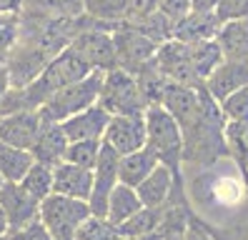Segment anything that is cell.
I'll return each mask as SVG.
<instances>
[{
    "instance_id": "42",
    "label": "cell",
    "mask_w": 248,
    "mask_h": 240,
    "mask_svg": "<svg viewBox=\"0 0 248 240\" xmlns=\"http://www.w3.org/2000/svg\"><path fill=\"white\" fill-rule=\"evenodd\" d=\"M246 175H248V168H246Z\"/></svg>"
},
{
    "instance_id": "41",
    "label": "cell",
    "mask_w": 248,
    "mask_h": 240,
    "mask_svg": "<svg viewBox=\"0 0 248 240\" xmlns=\"http://www.w3.org/2000/svg\"><path fill=\"white\" fill-rule=\"evenodd\" d=\"M3 183H5V180H3V178H0V188H3Z\"/></svg>"
},
{
    "instance_id": "7",
    "label": "cell",
    "mask_w": 248,
    "mask_h": 240,
    "mask_svg": "<svg viewBox=\"0 0 248 240\" xmlns=\"http://www.w3.org/2000/svg\"><path fill=\"white\" fill-rule=\"evenodd\" d=\"M118 160L121 155L110 150L106 143L100 145V155L93 168V190L88 198V210L93 218H106V205L113 188L118 185Z\"/></svg>"
},
{
    "instance_id": "11",
    "label": "cell",
    "mask_w": 248,
    "mask_h": 240,
    "mask_svg": "<svg viewBox=\"0 0 248 240\" xmlns=\"http://www.w3.org/2000/svg\"><path fill=\"white\" fill-rule=\"evenodd\" d=\"M241 88H248V60H223L203 83V90L216 103L226 100Z\"/></svg>"
},
{
    "instance_id": "6",
    "label": "cell",
    "mask_w": 248,
    "mask_h": 240,
    "mask_svg": "<svg viewBox=\"0 0 248 240\" xmlns=\"http://www.w3.org/2000/svg\"><path fill=\"white\" fill-rule=\"evenodd\" d=\"M113 35V45H115V60H118V68L128 70L130 75H136L140 68H145L155 58L158 45L145 38L143 33H138L136 28L130 25H118L110 30Z\"/></svg>"
},
{
    "instance_id": "39",
    "label": "cell",
    "mask_w": 248,
    "mask_h": 240,
    "mask_svg": "<svg viewBox=\"0 0 248 240\" xmlns=\"http://www.w3.org/2000/svg\"><path fill=\"white\" fill-rule=\"evenodd\" d=\"M5 233H10V230H8V220L3 215V210H0V235H5Z\"/></svg>"
},
{
    "instance_id": "8",
    "label": "cell",
    "mask_w": 248,
    "mask_h": 240,
    "mask_svg": "<svg viewBox=\"0 0 248 240\" xmlns=\"http://www.w3.org/2000/svg\"><path fill=\"white\" fill-rule=\"evenodd\" d=\"M100 143H106L121 158L145 148V120H143V115H110L108 128H106Z\"/></svg>"
},
{
    "instance_id": "36",
    "label": "cell",
    "mask_w": 248,
    "mask_h": 240,
    "mask_svg": "<svg viewBox=\"0 0 248 240\" xmlns=\"http://www.w3.org/2000/svg\"><path fill=\"white\" fill-rule=\"evenodd\" d=\"M221 0H191V10L193 13H216Z\"/></svg>"
},
{
    "instance_id": "12",
    "label": "cell",
    "mask_w": 248,
    "mask_h": 240,
    "mask_svg": "<svg viewBox=\"0 0 248 240\" xmlns=\"http://www.w3.org/2000/svg\"><path fill=\"white\" fill-rule=\"evenodd\" d=\"M91 190H93V170L78 168V165H70V163H58L53 168L55 195H65V198L88 203Z\"/></svg>"
},
{
    "instance_id": "3",
    "label": "cell",
    "mask_w": 248,
    "mask_h": 240,
    "mask_svg": "<svg viewBox=\"0 0 248 240\" xmlns=\"http://www.w3.org/2000/svg\"><path fill=\"white\" fill-rule=\"evenodd\" d=\"M98 105L108 115H143L145 108H148L136 75H130L128 70H121V68L103 73Z\"/></svg>"
},
{
    "instance_id": "38",
    "label": "cell",
    "mask_w": 248,
    "mask_h": 240,
    "mask_svg": "<svg viewBox=\"0 0 248 240\" xmlns=\"http://www.w3.org/2000/svg\"><path fill=\"white\" fill-rule=\"evenodd\" d=\"M10 90V78H8V68L0 65V103H3V98L8 95Z\"/></svg>"
},
{
    "instance_id": "16",
    "label": "cell",
    "mask_w": 248,
    "mask_h": 240,
    "mask_svg": "<svg viewBox=\"0 0 248 240\" xmlns=\"http://www.w3.org/2000/svg\"><path fill=\"white\" fill-rule=\"evenodd\" d=\"M65 148H68V138H65L61 123H43L38 138H35V143H33V148H31L33 163L55 168L58 163H63Z\"/></svg>"
},
{
    "instance_id": "13",
    "label": "cell",
    "mask_w": 248,
    "mask_h": 240,
    "mask_svg": "<svg viewBox=\"0 0 248 240\" xmlns=\"http://www.w3.org/2000/svg\"><path fill=\"white\" fill-rule=\"evenodd\" d=\"M110 115L100 108V105H91L88 110H83L78 115H73L63 120L61 128L65 133L68 143H80V140H103V133L108 128Z\"/></svg>"
},
{
    "instance_id": "35",
    "label": "cell",
    "mask_w": 248,
    "mask_h": 240,
    "mask_svg": "<svg viewBox=\"0 0 248 240\" xmlns=\"http://www.w3.org/2000/svg\"><path fill=\"white\" fill-rule=\"evenodd\" d=\"M23 0H0V15H20Z\"/></svg>"
},
{
    "instance_id": "1",
    "label": "cell",
    "mask_w": 248,
    "mask_h": 240,
    "mask_svg": "<svg viewBox=\"0 0 248 240\" xmlns=\"http://www.w3.org/2000/svg\"><path fill=\"white\" fill-rule=\"evenodd\" d=\"M100 80H103V73L93 70L91 75H85L83 80H76V83L65 85L63 90H58L55 95H50L38 108L40 120L43 123H63V120L88 110L91 105L98 103Z\"/></svg>"
},
{
    "instance_id": "4",
    "label": "cell",
    "mask_w": 248,
    "mask_h": 240,
    "mask_svg": "<svg viewBox=\"0 0 248 240\" xmlns=\"http://www.w3.org/2000/svg\"><path fill=\"white\" fill-rule=\"evenodd\" d=\"M88 218H91V210L88 203L83 200H73L55 193H50L46 200H40L38 220L50 233L53 240H76L78 228Z\"/></svg>"
},
{
    "instance_id": "30",
    "label": "cell",
    "mask_w": 248,
    "mask_h": 240,
    "mask_svg": "<svg viewBox=\"0 0 248 240\" xmlns=\"http://www.w3.org/2000/svg\"><path fill=\"white\" fill-rule=\"evenodd\" d=\"M76 240H121L118 230L106 218H88L76 233Z\"/></svg>"
},
{
    "instance_id": "2",
    "label": "cell",
    "mask_w": 248,
    "mask_h": 240,
    "mask_svg": "<svg viewBox=\"0 0 248 240\" xmlns=\"http://www.w3.org/2000/svg\"><path fill=\"white\" fill-rule=\"evenodd\" d=\"M145 120V145L158 155V160L178 175L183 160V130L160 105H148L143 113Z\"/></svg>"
},
{
    "instance_id": "20",
    "label": "cell",
    "mask_w": 248,
    "mask_h": 240,
    "mask_svg": "<svg viewBox=\"0 0 248 240\" xmlns=\"http://www.w3.org/2000/svg\"><path fill=\"white\" fill-rule=\"evenodd\" d=\"M140 200H138V195L133 188H128V185H115L113 193H110V198H108V205H106V220L113 225V228H121V225L125 220H130L138 210H140Z\"/></svg>"
},
{
    "instance_id": "28",
    "label": "cell",
    "mask_w": 248,
    "mask_h": 240,
    "mask_svg": "<svg viewBox=\"0 0 248 240\" xmlns=\"http://www.w3.org/2000/svg\"><path fill=\"white\" fill-rule=\"evenodd\" d=\"M20 38V15H0V65L8 63Z\"/></svg>"
},
{
    "instance_id": "15",
    "label": "cell",
    "mask_w": 248,
    "mask_h": 240,
    "mask_svg": "<svg viewBox=\"0 0 248 240\" xmlns=\"http://www.w3.org/2000/svg\"><path fill=\"white\" fill-rule=\"evenodd\" d=\"M221 23L213 13H188L183 20L170 28V40H178L183 45H198L206 40H216V33Z\"/></svg>"
},
{
    "instance_id": "21",
    "label": "cell",
    "mask_w": 248,
    "mask_h": 240,
    "mask_svg": "<svg viewBox=\"0 0 248 240\" xmlns=\"http://www.w3.org/2000/svg\"><path fill=\"white\" fill-rule=\"evenodd\" d=\"M163 213L166 208H140L138 213L125 220L118 230V235L123 240H136V238H148V235H155L160 223H163Z\"/></svg>"
},
{
    "instance_id": "14",
    "label": "cell",
    "mask_w": 248,
    "mask_h": 240,
    "mask_svg": "<svg viewBox=\"0 0 248 240\" xmlns=\"http://www.w3.org/2000/svg\"><path fill=\"white\" fill-rule=\"evenodd\" d=\"M178 175L173 173L168 165L158 163L153 173L143 180V183L136 188V195L143 208H168V198L173 193V185H176Z\"/></svg>"
},
{
    "instance_id": "5",
    "label": "cell",
    "mask_w": 248,
    "mask_h": 240,
    "mask_svg": "<svg viewBox=\"0 0 248 240\" xmlns=\"http://www.w3.org/2000/svg\"><path fill=\"white\" fill-rule=\"evenodd\" d=\"M70 48L83 58V63L88 65L91 70L108 73L113 68H118L110 30L91 23L85 15H83V28L76 33V38L70 40Z\"/></svg>"
},
{
    "instance_id": "23",
    "label": "cell",
    "mask_w": 248,
    "mask_h": 240,
    "mask_svg": "<svg viewBox=\"0 0 248 240\" xmlns=\"http://www.w3.org/2000/svg\"><path fill=\"white\" fill-rule=\"evenodd\" d=\"M191 48V65H193V75L198 85L206 83L208 75L223 63V55L218 50L216 40H206V43H198V45H188Z\"/></svg>"
},
{
    "instance_id": "18",
    "label": "cell",
    "mask_w": 248,
    "mask_h": 240,
    "mask_svg": "<svg viewBox=\"0 0 248 240\" xmlns=\"http://www.w3.org/2000/svg\"><path fill=\"white\" fill-rule=\"evenodd\" d=\"M158 163H160L158 155L153 153L148 145L136 150V153H130V155H123L118 160V183L136 190L143 180L153 173V168Z\"/></svg>"
},
{
    "instance_id": "25",
    "label": "cell",
    "mask_w": 248,
    "mask_h": 240,
    "mask_svg": "<svg viewBox=\"0 0 248 240\" xmlns=\"http://www.w3.org/2000/svg\"><path fill=\"white\" fill-rule=\"evenodd\" d=\"M18 185H20L28 195H33L38 203L46 200L48 195L53 193V168H48V165H40V163H33Z\"/></svg>"
},
{
    "instance_id": "10",
    "label": "cell",
    "mask_w": 248,
    "mask_h": 240,
    "mask_svg": "<svg viewBox=\"0 0 248 240\" xmlns=\"http://www.w3.org/2000/svg\"><path fill=\"white\" fill-rule=\"evenodd\" d=\"M40 125L43 120L38 110H18V113L0 115V143L20 150H31L40 133Z\"/></svg>"
},
{
    "instance_id": "33",
    "label": "cell",
    "mask_w": 248,
    "mask_h": 240,
    "mask_svg": "<svg viewBox=\"0 0 248 240\" xmlns=\"http://www.w3.org/2000/svg\"><path fill=\"white\" fill-rule=\"evenodd\" d=\"M10 238H13V240H53L50 233L43 228V223H40V220L28 223L25 228H20V230H13Z\"/></svg>"
},
{
    "instance_id": "17",
    "label": "cell",
    "mask_w": 248,
    "mask_h": 240,
    "mask_svg": "<svg viewBox=\"0 0 248 240\" xmlns=\"http://www.w3.org/2000/svg\"><path fill=\"white\" fill-rule=\"evenodd\" d=\"M216 45L223 60H248V18L221 23L216 33Z\"/></svg>"
},
{
    "instance_id": "31",
    "label": "cell",
    "mask_w": 248,
    "mask_h": 240,
    "mask_svg": "<svg viewBox=\"0 0 248 240\" xmlns=\"http://www.w3.org/2000/svg\"><path fill=\"white\" fill-rule=\"evenodd\" d=\"M155 10L170 25H176L178 20H183L191 13V0H155Z\"/></svg>"
},
{
    "instance_id": "22",
    "label": "cell",
    "mask_w": 248,
    "mask_h": 240,
    "mask_svg": "<svg viewBox=\"0 0 248 240\" xmlns=\"http://www.w3.org/2000/svg\"><path fill=\"white\" fill-rule=\"evenodd\" d=\"M31 165H33L31 150H20V148L0 143V178L5 183H20Z\"/></svg>"
},
{
    "instance_id": "37",
    "label": "cell",
    "mask_w": 248,
    "mask_h": 240,
    "mask_svg": "<svg viewBox=\"0 0 248 240\" xmlns=\"http://www.w3.org/2000/svg\"><path fill=\"white\" fill-rule=\"evenodd\" d=\"M183 240H213L206 230H201L198 225H188L186 228V235H183Z\"/></svg>"
},
{
    "instance_id": "29",
    "label": "cell",
    "mask_w": 248,
    "mask_h": 240,
    "mask_svg": "<svg viewBox=\"0 0 248 240\" xmlns=\"http://www.w3.org/2000/svg\"><path fill=\"white\" fill-rule=\"evenodd\" d=\"M223 123H236V120H248V88H241L231 93L226 100L218 103Z\"/></svg>"
},
{
    "instance_id": "27",
    "label": "cell",
    "mask_w": 248,
    "mask_h": 240,
    "mask_svg": "<svg viewBox=\"0 0 248 240\" xmlns=\"http://www.w3.org/2000/svg\"><path fill=\"white\" fill-rule=\"evenodd\" d=\"M100 145H103L100 140L68 143L63 163H70V165H78V168H88V170H93V168H95V163H98V155H100Z\"/></svg>"
},
{
    "instance_id": "26",
    "label": "cell",
    "mask_w": 248,
    "mask_h": 240,
    "mask_svg": "<svg viewBox=\"0 0 248 240\" xmlns=\"http://www.w3.org/2000/svg\"><path fill=\"white\" fill-rule=\"evenodd\" d=\"M223 140L231 150L233 160L248 168V120H236V123H223Z\"/></svg>"
},
{
    "instance_id": "9",
    "label": "cell",
    "mask_w": 248,
    "mask_h": 240,
    "mask_svg": "<svg viewBox=\"0 0 248 240\" xmlns=\"http://www.w3.org/2000/svg\"><path fill=\"white\" fill-rule=\"evenodd\" d=\"M0 210L8 220V230H20L25 228L28 223L38 220V210H40V203L28 195L18 183H3L0 188Z\"/></svg>"
},
{
    "instance_id": "19",
    "label": "cell",
    "mask_w": 248,
    "mask_h": 240,
    "mask_svg": "<svg viewBox=\"0 0 248 240\" xmlns=\"http://www.w3.org/2000/svg\"><path fill=\"white\" fill-rule=\"evenodd\" d=\"M83 15L100 28H118L130 18V0H80Z\"/></svg>"
},
{
    "instance_id": "34",
    "label": "cell",
    "mask_w": 248,
    "mask_h": 240,
    "mask_svg": "<svg viewBox=\"0 0 248 240\" xmlns=\"http://www.w3.org/2000/svg\"><path fill=\"white\" fill-rule=\"evenodd\" d=\"M155 13V0H130V18L125 23H140Z\"/></svg>"
},
{
    "instance_id": "40",
    "label": "cell",
    "mask_w": 248,
    "mask_h": 240,
    "mask_svg": "<svg viewBox=\"0 0 248 240\" xmlns=\"http://www.w3.org/2000/svg\"><path fill=\"white\" fill-rule=\"evenodd\" d=\"M0 240H13V238H10V233H5V235H0Z\"/></svg>"
},
{
    "instance_id": "32",
    "label": "cell",
    "mask_w": 248,
    "mask_h": 240,
    "mask_svg": "<svg viewBox=\"0 0 248 240\" xmlns=\"http://www.w3.org/2000/svg\"><path fill=\"white\" fill-rule=\"evenodd\" d=\"M213 15L218 18V23L248 18V0H221Z\"/></svg>"
},
{
    "instance_id": "24",
    "label": "cell",
    "mask_w": 248,
    "mask_h": 240,
    "mask_svg": "<svg viewBox=\"0 0 248 240\" xmlns=\"http://www.w3.org/2000/svg\"><path fill=\"white\" fill-rule=\"evenodd\" d=\"M23 13L48 15V18H80V0H23Z\"/></svg>"
}]
</instances>
